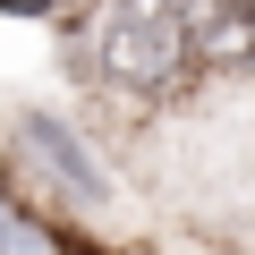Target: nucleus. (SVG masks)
Here are the masks:
<instances>
[{"instance_id": "nucleus-3", "label": "nucleus", "mask_w": 255, "mask_h": 255, "mask_svg": "<svg viewBox=\"0 0 255 255\" xmlns=\"http://www.w3.org/2000/svg\"><path fill=\"white\" fill-rule=\"evenodd\" d=\"M26 153H43V162L60 170V187H68L77 204H94V196H102V170H94V162H85V153H77V145L60 136L51 119H26Z\"/></svg>"}, {"instance_id": "nucleus-4", "label": "nucleus", "mask_w": 255, "mask_h": 255, "mask_svg": "<svg viewBox=\"0 0 255 255\" xmlns=\"http://www.w3.org/2000/svg\"><path fill=\"white\" fill-rule=\"evenodd\" d=\"M0 9H17V17H34V9H43V0H0Z\"/></svg>"}, {"instance_id": "nucleus-2", "label": "nucleus", "mask_w": 255, "mask_h": 255, "mask_svg": "<svg viewBox=\"0 0 255 255\" xmlns=\"http://www.w3.org/2000/svg\"><path fill=\"white\" fill-rule=\"evenodd\" d=\"M196 51L221 68H255V0H187Z\"/></svg>"}, {"instance_id": "nucleus-1", "label": "nucleus", "mask_w": 255, "mask_h": 255, "mask_svg": "<svg viewBox=\"0 0 255 255\" xmlns=\"http://www.w3.org/2000/svg\"><path fill=\"white\" fill-rule=\"evenodd\" d=\"M94 51H102V77L128 85V94H170L204 60L196 26H187V0H102Z\"/></svg>"}]
</instances>
